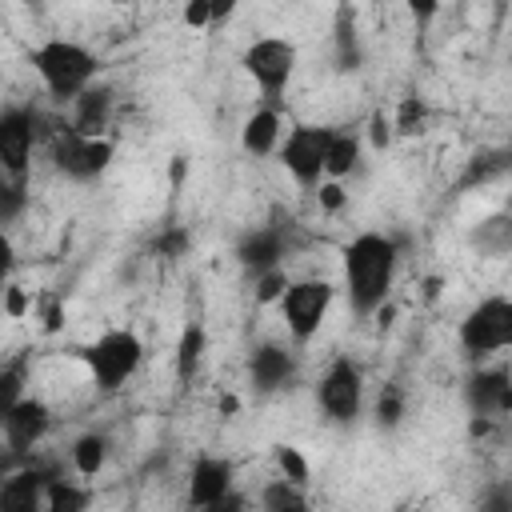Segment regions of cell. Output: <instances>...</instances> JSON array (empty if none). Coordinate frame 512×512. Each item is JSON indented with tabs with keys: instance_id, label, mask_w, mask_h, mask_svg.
I'll return each instance as SVG.
<instances>
[{
	"instance_id": "obj_1",
	"label": "cell",
	"mask_w": 512,
	"mask_h": 512,
	"mask_svg": "<svg viewBox=\"0 0 512 512\" xmlns=\"http://www.w3.org/2000/svg\"><path fill=\"white\" fill-rule=\"evenodd\" d=\"M396 240L380 236V232H360L348 248H344V288H348V304L356 316H372L384 308L392 276H396Z\"/></svg>"
},
{
	"instance_id": "obj_2",
	"label": "cell",
	"mask_w": 512,
	"mask_h": 512,
	"mask_svg": "<svg viewBox=\"0 0 512 512\" xmlns=\"http://www.w3.org/2000/svg\"><path fill=\"white\" fill-rule=\"evenodd\" d=\"M32 68L56 100H76L96 80V56L76 40H44L32 48Z\"/></svg>"
},
{
	"instance_id": "obj_3",
	"label": "cell",
	"mask_w": 512,
	"mask_h": 512,
	"mask_svg": "<svg viewBox=\"0 0 512 512\" xmlns=\"http://www.w3.org/2000/svg\"><path fill=\"white\" fill-rule=\"evenodd\" d=\"M140 356H144L140 336L136 332H124V328H112L96 344L84 348V364H88L96 388H104V392H116L140 368Z\"/></svg>"
},
{
	"instance_id": "obj_4",
	"label": "cell",
	"mask_w": 512,
	"mask_h": 512,
	"mask_svg": "<svg viewBox=\"0 0 512 512\" xmlns=\"http://www.w3.org/2000/svg\"><path fill=\"white\" fill-rule=\"evenodd\" d=\"M460 348L468 356H492L500 348H512V300L488 296L460 320Z\"/></svg>"
},
{
	"instance_id": "obj_5",
	"label": "cell",
	"mask_w": 512,
	"mask_h": 512,
	"mask_svg": "<svg viewBox=\"0 0 512 512\" xmlns=\"http://www.w3.org/2000/svg\"><path fill=\"white\" fill-rule=\"evenodd\" d=\"M328 144H332V128H320V124H296L284 136L280 164L292 172L300 188H316L320 176L328 172Z\"/></svg>"
},
{
	"instance_id": "obj_6",
	"label": "cell",
	"mask_w": 512,
	"mask_h": 512,
	"mask_svg": "<svg viewBox=\"0 0 512 512\" xmlns=\"http://www.w3.org/2000/svg\"><path fill=\"white\" fill-rule=\"evenodd\" d=\"M332 308V284L328 280H288L284 296H280V312H284V324L292 332V340L308 344L324 316Z\"/></svg>"
},
{
	"instance_id": "obj_7",
	"label": "cell",
	"mask_w": 512,
	"mask_h": 512,
	"mask_svg": "<svg viewBox=\"0 0 512 512\" xmlns=\"http://www.w3.org/2000/svg\"><path fill=\"white\" fill-rule=\"evenodd\" d=\"M240 64H244V72L256 80V88H260L268 100H276V96L284 92V84L292 80L296 44L284 40V36H260V40H252V44L244 48Z\"/></svg>"
},
{
	"instance_id": "obj_8",
	"label": "cell",
	"mask_w": 512,
	"mask_h": 512,
	"mask_svg": "<svg viewBox=\"0 0 512 512\" xmlns=\"http://www.w3.org/2000/svg\"><path fill=\"white\" fill-rule=\"evenodd\" d=\"M52 160H56V168H60L64 176H72V180H96V176L108 168V160H112V144H108L104 136H80V132L68 124V128H60L56 140H52Z\"/></svg>"
},
{
	"instance_id": "obj_9",
	"label": "cell",
	"mask_w": 512,
	"mask_h": 512,
	"mask_svg": "<svg viewBox=\"0 0 512 512\" xmlns=\"http://www.w3.org/2000/svg\"><path fill=\"white\" fill-rule=\"evenodd\" d=\"M360 400H364V376L352 360H332V368L324 372L320 388H316V404L332 424H352L360 416Z\"/></svg>"
},
{
	"instance_id": "obj_10",
	"label": "cell",
	"mask_w": 512,
	"mask_h": 512,
	"mask_svg": "<svg viewBox=\"0 0 512 512\" xmlns=\"http://www.w3.org/2000/svg\"><path fill=\"white\" fill-rule=\"evenodd\" d=\"M32 144H36V112L4 108L0 112V164H4L8 180H24L28 176Z\"/></svg>"
},
{
	"instance_id": "obj_11",
	"label": "cell",
	"mask_w": 512,
	"mask_h": 512,
	"mask_svg": "<svg viewBox=\"0 0 512 512\" xmlns=\"http://www.w3.org/2000/svg\"><path fill=\"white\" fill-rule=\"evenodd\" d=\"M0 424H4V444H8V452L24 456L28 448H36V444L44 440L52 416H48V404H44V400L20 396L12 408L0 412Z\"/></svg>"
},
{
	"instance_id": "obj_12",
	"label": "cell",
	"mask_w": 512,
	"mask_h": 512,
	"mask_svg": "<svg viewBox=\"0 0 512 512\" xmlns=\"http://www.w3.org/2000/svg\"><path fill=\"white\" fill-rule=\"evenodd\" d=\"M232 492V464L220 456H200L192 464V480H188V500L196 508H220V500Z\"/></svg>"
},
{
	"instance_id": "obj_13",
	"label": "cell",
	"mask_w": 512,
	"mask_h": 512,
	"mask_svg": "<svg viewBox=\"0 0 512 512\" xmlns=\"http://www.w3.org/2000/svg\"><path fill=\"white\" fill-rule=\"evenodd\" d=\"M52 476H56V472H52L48 464H28V468L12 472V476L0 484V504H4L8 512H32V508H40Z\"/></svg>"
},
{
	"instance_id": "obj_14",
	"label": "cell",
	"mask_w": 512,
	"mask_h": 512,
	"mask_svg": "<svg viewBox=\"0 0 512 512\" xmlns=\"http://www.w3.org/2000/svg\"><path fill=\"white\" fill-rule=\"evenodd\" d=\"M468 404L480 416H504V412H512V376L504 368L476 372L468 380Z\"/></svg>"
},
{
	"instance_id": "obj_15",
	"label": "cell",
	"mask_w": 512,
	"mask_h": 512,
	"mask_svg": "<svg viewBox=\"0 0 512 512\" xmlns=\"http://www.w3.org/2000/svg\"><path fill=\"white\" fill-rule=\"evenodd\" d=\"M72 104H76L72 128L80 136H100L108 128V116H112V88L108 84H88Z\"/></svg>"
},
{
	"instance_id": "obj_16",
	"label": "cell",
	"mask_w": 512,
	"mask_h": 512,
	"mask_svg": "<svg viewBox=\"0 0 512 512\" xmlns=\"http://www.w3.org/2000/svg\"><path fill=\"white\" fill-rule=\"evenodd\" d=\"M236 256H240V264H244L248 272H256V276L268 272V268H280L284 236H280L276 228H256V232H248V236L240 240Z\"/></svg>"
},
{
	"instance_id": "obj_17",
	"label": "cell",
	"mask_w": 512,
	"mask_h": 512,
	"mask_svg": "<svg viewBox=\"0 0 512 512\" xmlns=\"http://www.w3.org/2000/svg\"><path fill=\"white\" fill-rule=\"evenodd\" d=\"M248 372H252V384L260 392H276L292 380V356L280 344H260L248 360Z\"/></svg>"
},
{
	"instance_id": "obj_18",
	"label": "cell",
	"mask_w": 512,
	"mask_h": 512,
	"mask_svg": "<svg viewBox=\"0 0 512 512\" xmlns=\"http://www.w3.org/2000/svg\"><path fill=\"white\" fill-rule=\"evenodd\" d=\"M240 144H244L248 156H268V152H276V144H280V112H276V108H256V112L244 120V128H240Z\"/></svg>"
},
{
	"instance_id": "obj_19",
	"label": "cell",
	"mask_w": 512,
	"mask_h": 512,
	"mask_svg": "<svg viewBox=\"0 0 512 512\" xmlns=\"http://www.w3.org/2000/svg\"><path fill=\"white\" fill-rule=\"evenodd\" d=\"M332 32H336V68L340 72L360 68V36H356V12H352V4H340L336 8Z\"/></svg>"
},
{
	"instance_id": "obj_20",
	"label": "cell",
	"mask_w": 512,
	"mask_h": 512,
	"mask_svg": "<svg viewBox=\"0 0 512 512\" xmlns=\"http://www.w3.org/2000/svg\"><path fill=\"white\" fill-rule=\"evenodd\" d=\"M356 160H360V136H356V132H336V128H332V144H328V176H332V180L348 176V172L356 168Z\"/></svg>"
},
{
	"instance_id": "obj_21",
	"label": "cell",
	"mask_w": 512,
	"mask_h": 512,
	"mask_svg": "<svg viewBox=\"0 0 512 512\" xmlns=\"http://www.w3.org/2000/svg\"><path fill=\"white\" fill-rule=\"evenodd\" d=\"M200 356H204V328L200 324H188L180 332V344H176V376H180V384H188L196 376Z\"/></svg>"
},
{
	"instance_id": "obj_22",
	"label": "cell",
	"mask_w": 512,
	"mask_h": 512,
	"mask_svg": "<svg viewBox=\"0 0 512 512\" xmlns=\"http://www.w3.org/2000/svg\"><path fill=\"white\" fill-rule=\"evenodd\" d=\"M104 460H108V440L100 432H84L72 444V464H76L80 476H96L104 468Z\"/></svg>"
},
{
	"instance_id": "obj_23",
	"label": "cell",
	"mask_w": 512,
	"mask_h": 512,
	"mask_svg": "<svg viewBox=\"0 0 512 512\" xmlns=\"http://www.w3.org/2000/svg\"><path fill=\"white\" fill-rule=\"evenodd\" d=\"M88 500H92L88 488H76L72 480H60V476L48 480V492H44V508L48 512H84Z\"/></svg>"
},
{
	"instance_id": "obj_24",
	"label": "cell",
	"mask_w": 512,
	"mask_h": 512,
	"mask_svg": "<svg viewBox=\"0 0 512 512\" xmlns=\"http://www.w3.org/2000/svg\"><path fill=\"white\" fill-rule=\"evenodd\" d=\"M512 168V152H484V156H472L468 160V172L460 180V188H472V184H488L496 176H504Z\"/></svg>"
},
{
	"instance_id": "obj_25",
	"label": "cell",
	"mask_w": 512,
	"mask_h": 512,
	"mask_svg": "<svg viewBox=\"0 0 512 512\" xmlns=\"http://www.w3.org/2000/svg\"><path fill=\"white\" fill-rule=\"evenodd\" d=\"M260 504L268 508V512H296V508H304L308 500H304V492H300V484L296 480H272L268 488H264V496H260Z\"/></svg>"
},
{
	"instance_id": "obj_26",
	"label": "cell",
	"mask_w": 512,
	"mask_h": 512,
	"mask_svg": "<svg viewBox=\"0 0 512 512\" xmlns=\"http://www.w3.org/2000/svg\"><path fill=\"white\" fill-rule=\"evenodd\" d=\"M276 468H280V476H288V480H296V484H304L308 480V460L300 456V448H292V444H276Z\"/></svg>"
},
{
	"instance_id": "obj_27",
	"label": "cell",
	"mask_w": 512,
	"mask_h": 512,
	"mask_svg": "<svg viewBox=\"0 0 512 512\" xmlns=\"http://www.w3.org/2000/svg\"><path fill=\"white\" fill-rule=\"evenodd\" d=\"M424 116H428L424 100H420V96H404V100H400V108H396V132H404V136L420 132Z\"/></svg>"
},
{
	"instance_id": "obj_28",
	"label": "cell",
	"mask_w": 512,
	"mask_h": 512,
	"mask_svg": "<svg viewBox=\"0 0 512 512\" xmlns=\"http://www.w3.org/2000/svg\"><path fill=\"white\" fill-rule=\"evenodd\" d=\"M400 416H404V392H400L396 384H388V388L380 392V400H376V420H380L384 428H396Z\"/></svg>"
},
{
	"instance_id": "obj_29",
	"label": "cell",
	"mask_w": 512,
	"mask_h": 512,
	"mask_svg": "<svg viewBox=\"0 0 512 512\" xmlns=\"http://www.w3.org/2000/svg\"><path fill=\"white\" fill-rule=\"evenodd\" d=\"M284 288H288V276H284L280 268H268V272H260V276H256V300H260V304L280 300V296H284Z\"/></svg>"
},
{
	"instance_id": "obj_30",
	"label": "cell",
	"mask_w": 512,
	"mask_h": 512,
	"mask_svg": "<svg viewBox=\"0 0 512 512\" xmlns=\"http://www.w3.org/2000/svg\"><path fill=\"white\" fill-rule=\"evenodd\" d=\"M20 384H24V364H8L0 372V412L20 400Z\"/></svg>"
},
{
	"instance_id": "obj_31",
	"label": "cell",
	"mask_w": 512,
	"mask_h": 512,
	"mask_svg": "<svg viewBox=\"0 0 512 512\" xmlns=\"http://www.w3.org/2000/svg\"><path fill=\"white\" fill-rule=\"evenodd\" d=\"M184 248H188V232H184V228H168V232L156 240V252H160V256H168V260L184 256Z\"/></svg>"
},
{
	"instance_id": "obj_32",
	"label": "cell",
	"mask_w": 512,
	"mask_h": 512,
	"mask_svg": "<svg viewBox=\"0 0 512 512\" xmlns=\"http://www.w3.org/2000/svg\"><path fill=\"white\" fill-rule=\"evenodd\" d=\"M20 208H24V180H8V184H4V212H0L4 224H12Z\"/></svg>"
},
{
	"instance_id": "obj_33",
	"label": "cell",
	"mask_w": 512,
	"mask_h": 512,
	"mask_svg": "<svg viewBox=\"0 0 512 512\" xmlns=\"http://www.w3.org/2000/svg\"><path fill=\"white\" fill-rule=\"evenodd\" d=\"M184 24L188 28H212V4L208 0H188L184 4Z\"/></svg>"
},
{
	"instance_id": "obj_34",
	"label": "cell",
	"mask_w": 512,
	"mask_h": 512,
	"mask_svg": "<svg viewBox=\"0 0 512 512\" xmlns=\"http://www.w3.org/2000/svg\"><path fill=\"white\" fill-rule=\"evenodd\" d=\"M404 8L412 12L416 28H428L436 20V12H440V0H404Z\"/></svg>"
},
{
	"instance_id": "obj_35",
	"label": "cell",
	"mask_w": 512,
	"mask_h": 512,
	"mask_svg": "<svg viewBox=\"0 0 512 512\" xmlns=\"http://www.w3.org/2000/svg\"><path fill=\"white\" fill-rule=\"evenodd\" d=\"M316 196H320V208H324V212H340V208H344V188H340V180H324Z\"/></svg>"
},
{
	"instance_id": "obj_36",
	"label": "cell",
	"mask_w": 512,
	"mask_h": 512,
	"mask_svg": "<svg viewBox=\"0 0 512 512\" xmlns=\"http://www.w3.org/2000/svg\"><path fill=\"white\" fill-rule=\"evenodd\" d=\"M368 140H372V148H384V144L392 140V124L384 120V112H376V116L368 120Z\"/></svg>"
},
{
	"instance_id": "obj_37",
	"label": "cell",
	"mask_w": 512,
	"mask_h": 512,
	"mask_svg": "<svg viewBox=\"0 0 512 512\" xmlns=\"http://www.w3.org/2000/svg\"><path fill=\"white\" fill-rule=\"evenodd\" d=\"M4 308H8V316H24L28 312V296H24V288H8V296H4Z\"/></svg>"
},
{
	"instance_id": "obj_38",
	"label": "cell",
	"mask_w": 512,
	"mask_h": 512,
	"mask_svg": "<svg viewBox=\"0 0 512 512\" xmlns=\"http://www.w3.org/2000/svg\"><path fill=\"white\" fill-rule=\"evenodd\" d=\"M208 4H212V24H224V20L236 12L240 0H208Z\"/></svg>"
},
{
	"instance_id": "obj_39",
	"label": "cell",
	"mask_w": 512,
	"mask_h": 512,
	"mask_svg": "<svg viewBox=\"0 0 512 512\" xmlns=\"http://www.w3.org/2000/svg\"><path fill=\"white\" fill-rule=\"evenodd\" d=\"M484 508H512V488H500V492L484 496Z\"/></svg>"
},
{
	"instance_id": "obj_40",
	"label": "cell",
	"mask_w": 512,
	"mask_h": 512,
	"mask_svg": "<svg viewBox=\"0 0 512 512\" xmlns=\"http://www.w3.org/2000/svg\"><path fill=\"white\" fill-rule=\"evenodd\" d=\"M236 408H240V400H236V396H220V412H224V416H228V412H236Z\"/></svg>"
},
{
	"instance_id": "obj_41",
	"label": "cell",
	"mask_w": 512,
	"mask_h": 512,
	"mask_svg": "<svg viewBox=\"0 0 512 512\" xmlns=\"http://www.w3.org/2000/svg\"><path fill=\"white\" fill-rule=\"evenodd\" d=\"M436 292H440V280H436V276H432V280H428V284H424V296H428V300H436Z\"/></svg>"
},
{
	"instance_id": "obj_42",
	"label": "cell",
	"mask_w": 512,
	"mask_h": 512,
	"mask_svg": "<svg viewBox=\"0 0 512 512\" xmlns=\"http://www.w3.org/2000/svg\"><path fill=\"white\" fill-rule=\"evenodd\" d=\"M172 180H184V160H180V156L172 160Z\"/></svg>"
}]
</instances>
